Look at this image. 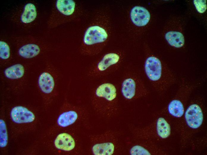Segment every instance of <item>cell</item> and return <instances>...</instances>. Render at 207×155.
<instances>
[{
    "instance_id": "obj_11",
    "label": "cell",
    "mask_w": 207,
    "mask_h": 155,
    "mask_svg": "<svg viewBox=\"0 0 207 155\" xmlns=\"http://www.w3.org/2000/svg\"><path fill=\"white\" fill-rule=\"evenodd\" d=\"M77 141L73 135L65 133L59 134L54 141V145L58 149L77 153L78 150Z\"/></svg>"
},
{
    "instance_id": "obj_8",
    "label": "cell",
    "mask_w": 207,
    "mask_h": 155,
    "mask_svg": "<svg viewBox=\"0 0 207 155\" xmlns=\"http://www.w3.org/2000/svg\"><path fill=\"white\" fill-rule=\"evenodd\" d=\"M86 113L85 109L79 106L70 105L68 110L61 114L57 120V123L59 126L66 127L77 125L82 120L81 117Z\"/></svg>"
},
{
    "instance_id": "obj_19",
    "label": "cell",
    "mask_w": 207,
    "mask_h": 155,
    "mask_svg": "<svg viewBox=\"0 0 207 155\" xmlns=\"http://www.w3.org/2000/svg\"><path fill=\"white\" fill-rule=\"evenodd\" d=\"M24 69L23 66L20 64L12 65L6 69L4 71L5 76L10 79H17L23 75Z\"/></svg>"
},
{
    "instance_id": "obj_3",
    "label": "cell",
    "mask_w": 207,
    "mask_h": 155,
    "mask_svg": "<svg viewBox=\"0 0 207 155\" xmlns=\"http://www.w3.org/2000/svg\"><path fill=\"white\" fill-rule=\"evenodd\" d=\"M108 35L106 30L98 25H90L84 34L80 48L81 54L93 56L101 52L105 45Z\"/></svg>"
},
{
    "instance_id": "obj_7",
    "label": "cell",
    "mask_w": 207,
    "mask_h": 155,
    "mask_svg": "<svg viewBox=\"0 0 207 155\" xmlns=\"http://www.w3.org/2000/svg\"><path fill=\"white\" fill-rule=\"evenodd\" d=\"M121 94L124 99L132 100L146 95L147 90L142 80L135 73H126L120 84Z\"/></svg>"
},
{
    "instance_id": "obj_21",
    "label": "cell",
    "mask_w": 207,
    "mask_h": 155,
    "mask_svg": "<svg viewBox=\"0 0 207 155\" xmlns=\"http://www.w3.org/2000/svg\"><path fill=\"white\" fill-rule=\"evenodd\" d=\"M10 48L5 42L0 41V57L3 59L8 58L10 56Z\"/></svg>"
},
{
    "instance_id": "obj_5",
    "label": "cell",
    "mask_w": 207,
    "mask_h": 155,
    "mask_svg": "<svg viewBox=\"0 0 207 155\" xmlns=\"http://www.w3.org/2000/svg\"><path fill=\"white\" fill-rule=\"evenodd\" d=\"M180 126L183 139L192 137L200 128L203 123V111L200 105L194 103L190 105L184 112Z\"/></svg>"
},
{
    "instance_id": "obj_13",
    "label": "cell",
    "mask_w": 207,
    "mask_h": 155,
    "mask_svg": "<svg viewBox=\"0 0 207 155\" xmlns=\"http://www.w3.org/2000/svg\"><path fill=\"white\" fill-rule=\"evenodd\" d=\"M130 16L133 23L138 27L146 25L150 17L148 11L145 8L139 6H135L132 8Z\"/></svg>"
},
{
    "instance_id": "obj_4",
    "label": "cell",
    "mask_w": 207,
    "mask_h": 155,
    "mask_svg": "<svg viewBox=\"0 0 207 155\" xmlns=\"http://www.w3.org/2000/svg\"><path fill=\"white\" fill-rule=\"evenodd\" d=\"M91 151L95 155H112L118 151L120 143L117 133L107 131L90 137Z\"/></svg>"
},
{
    "instance_id": "obj_22",
    "label": "cell",
    "mask_w": 207,
    "mask_h": 155,
    "mask_svg": "<svg viewBox=\"0 0 207 155\" xmlns=\"http://www.w3.org/2000/svg\"><path fill=\"white\" fill-rule=\"evenodd\" d=\"M206 0H195L194 3L197 11L200 13L204 12L206 9Z\"/></svg>"
},
{
    "instance_id": "obj_18",
    "label": "cell",
    "mask_w": 207,
    "mask_h": 155,
    "mask_svg": "<svg viewBox=\"0 0 207 155\" xmlns=\"http://www.w3.org/2000/svg\"><path fill=\"white\" fill-rule=\"evenodd\" d=\"M40 48L37 45L29 44L21 47L19 49V55L25 58H29L37 55L40 52Z\"/></svg>"
},
{
    "instance_id": "obj_10",
    "label": "cell",
    "mask_w": 207,
    "mask_h": 155,
    "mask_svg": "<svg viewBox=\"0 0 207 155\" xmlns=\"http://www.w3.org/2000/svg\"><path fill=\"white\" fill-rule=\"evenodd\" d=\"M130 147L129 152L131 155H151L165 154L150 140L141 139Z\"/></svg>"
},
{
    "instance_id": "obj_16",
    "label": "cell",
    "mask_w": 207,
    "mask_h": 155,
    "mask_svg": "<svg viewBox=\"0 0 207 155\" xmlns=\"http://www.w3.org/2000/svg\"><path fill=\"white\" fill-rule=\"evenodd\" d=\"M165 38L168 43L172 46L180 48L184 44V37L180 32L177 31L168 32L165 34Z\"/></svg>"
},
{
    "instance_id": "obj_12",
    "label": "cell",
    "mask_w": 207,
    "mask_h": 155,
    "mask_svg": "<svg viewBox=\"0 0 207 155\" xmlns=\"http://www.w3.org/2000/svg\"><path fill=\"white\" fill-rule=\"evenodd\" d=\"M10 116L12 121L17 123H31L35 119L34 114L27 108L21 106L14 107L11 110Z\"/></svg>"
},
{
    "instance_id": "obj_17",
    "label": "cell",
    "mask_w": 207,
    "mask_h": 155,
    "mask_svg": "<svg viewBox=\"0 0 207 155\" xmlns=\"http://www.w3.org/2000/svg\"><path fill=\"white\" fill-rule=\"evenodd\" d=\"M37 15L36 8L34 5L32 3H28L24 7L21 20L23 23H30L35 19Z\"/></svg>"
},
{
    "instance_id": "obj_2",
    "label": "cell",
    "mask_w": 207,
    "mask_h": 155,
    "mask_svg": "<svg viewBox=\"0 0 207 155\" xmlns=\"http://www.w3.org/2000/svg\"><path fill=\"white\" fill-rule=\"evenodd\" d=\"M144 70L152 86L159 92L165 91L175 82L172 73L164 70L161 61L154 56H150L146 59Z\"/></svg>"
},
{
    "instance_id": "obj_20",
    "label": "cell",
    "mask_w": 207,
    "mask_h": 155,
    "mask_svg": "<svg viewBox=\"0 0 207 155\" xmlns=\"http://www.w3.org/2000/svg\"><path fill=\"white\" fill-rule=\"evenodd\" d=\"M0 146L4 147L7 145L8 138L6 125L2 119L0 120Z\"/></svg>"
},
{
    "instance_id": "obj_1",
    "label": "cell",
    "mask_w": 207,
    "mask_h": 155,
    "mask_svg": "<svg viewBox=\"0 0 207 155\" xmlns=\"http://www.w3.org/2000/svg\"><path fill=\"white\" fill-rule=\"evenodd\" d=\"M117 86L111 81H103L94 88L91 103L95 112L100 116L109 118L115 114L118 108Z\"/></svg>"
},
{
    "instance_id": "obj_15",
    "label": "cell",
    "mask_w": 207,
    "mask_h": 155,
    "mask_svg": "<svg viewBox=\"0 0 207 155\" xmlns=\"http://www.w3.org/2000/svg\"><path fill=\"white\" fill-rule=\"evenodd\" d=\"M38 83L41 91L46 94L51 93L55 85L54 77L50 73L48 72H43L40 75Z\"/></svg>"
},
{
    "instance_id": "obj_6",
    "label": "cell",
    "mask_w": 207,
    "mask_h": 155,
    "mask_svg": "<svg viewBox=\"0 0 207 155\" xmlns=\"http://www.w3.org/2000/svg\"><path fill=\"white\" fill-rule=\"evenodd\" d=\"M121 59V55L118 52L107 53L89 68L87 75L90 78H97L110 74L117 69Z\"/></svg>"
},
{
    "instance_id": "obj_14",
    "label": "cell",
    "mask_w": 207,
    "mask_h": 155,
    "mask_svg": "<svg viewBox=\"0 0 207 155\" xmlns=\"http://www.w3.org/2000/svg\"><path fill=\"white\" fill-rule=\"evenodd\" d=\"M56 7L58 11L67 16H70L74 19L79 14L78 6L75 1L72 0H58Z\"/></svg>"
},
{
    "instance_id": "obj_9",
    "label": "cell",
    "mask_w": 207,
    "mask_h": 155,
    "mask_svg": "<svg viewBox=\"0 0 207 155\" xmlns=\"http://www.w3.org/2000/svg\"><path fill=\"white\" fill-rule=\"evenodd\" d=\"M180 89L177 96L169 103L167 108L168 113L175 118L180 119L183 117L185 112L184 101L189 94L190 87L182 86Z\"/></svg>"
}]
</instances>
